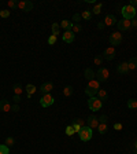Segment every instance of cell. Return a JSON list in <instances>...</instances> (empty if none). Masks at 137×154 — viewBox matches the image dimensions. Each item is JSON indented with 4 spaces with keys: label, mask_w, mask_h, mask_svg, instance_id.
Wrapping results in <instances>:
<instances>
[{
    "label": "cell",
    "mask_w": 137,
    "mask_h": 154,
    "mask_svg": "<svg viewBox=\"0 0 137 154\" xmlns=\"http://www.w3.org/2000/svg\"><path fill=\"white\" fill-rule=\"evenodd\" d=\"M128 66H129V72L137 69V58L136 56H133V58H130V59L128 61Z\"/></svg>",
    "instance_id": "20"
},
{
    "label": "cell",
    "mask_w": 137,
    "mask_h": 154,
    "mask_svg": "<svg viewBox=\"0 0 137 154\" xmlns=\"http://www.w3.org/2000/svg\"><path fill=\"white\" fill-rule=\"evenodd\" d=\"M0 154H10V149L6 145H0Z\"/></svg>",
    "instance_id": "34"
},
{
    "label": "cell",
    "mask_w": 137,
    "mask_h": 154,
    "mask_svg": "<svg viewBox=\"0 0 137 154\" xmlns=\"http://www.w3.org/2000/svg\"><path fill=\"white\" fill-rule=\"evenodd\" d=\"M132 26H133V28H137V18L132 19Z\"/></svg>",
    "instance_id": "45"
},
{
    "label": "cell",
    "mask_w": 137,
    "mask_h": 154,
    "mask_svg": "<svg viewBox=\"0 0 137 154\" xmlns=\"http://www.w3.org/2000/svg\"><path fill=\"white\" fill-rule=\"evenodd\" d=\"M128 107L132 110L137 109V99H129V101H128Z\"/></svg>",
    "instance_id": "31"
},
{
    "label": "cell",
    "mask_w": 137,
    "mask_h": 154,
    "mask_svg": "<svg viewBox=\"0 0 137 154\" xmlns=\"http://www.w3.org/2000/svg\"><path fill=\"white\" fill-rule=\"evenodd\" d=\"M6 146L7 147H12L15 145V139H14V136H7V138H6Z\"/></svg>",
    "instance_id": "29"
},
{
    "label": "cell",
    "mask_w": 137,
    "mask_h": 154,
    "mask_svg": "<svg viewBox=\"0 0 137 154\" xmlns=\"http://www.w3.org/2000/svg\"><path fill=\"white\" fill-rule=\"evenodd\" d=\"M101 8H103V4H101V3H96V4H95V7H93V10H92V14L99 15L100 12H101Z\"/></svg>",
    "instance_id": "27"
},
{
    "label": "cell",
    "mask_w": 137,
    "mask_h": 154,
    "mask_svg": "<svg viewBox=\"0 0 137 154\" xmlns=\"http://www.w3.org/2000/svg\"><path fill=\"white\" fill-rule=\"evenodd\" d=\"M86 123H88V127L91 129H97V127H99V118L96 116H89Z\"/></svg>",
    "instance_id": "12"
},
{
    "label": "cell",
    "mask_w": 137,
    "mask_h": 154,
    "mask_svg": "<svg viewBox=\"0 0 137 154\" xmlns=\"http://www.w3.org/2000/svg\"><path fill=\"white\" fill-rule=\"evenodd\" d=\"M134 149H136V151H137V140L134 142Z\"/></svg>",
    "instance_id": "46"
},
{
    "label": "cell",
    "mask_w": 137,
    "mask_h": 154,
    "mask_svg": "<svg viewBox=\"0 0 137 154\" xmlns=\"http://www.w3.org/2000/svg\"><path fill=\"white\" fill-rule=\"evenodd\" d=\"M112 128H114L115 131H121V129H122V124H121V123H115L114 125H112Z\"/></svg>",
    "instance_id": "38"
},
{
    "label": "cell",
    "mask_w": 137,
    "mask_h": 154,
    "mask_svg": "<svg viewBox=\"0 0 137 154\" xmlns=\"http://www.w3.org/2000/svg\"><path fill=\"white\" fill-rule=\"evenodd\" d=\"M73 91L74 90H73V87L71 85H66L65 88H63V95H65L66 98L67 96H71V95H73Z\"/></svg>",
    "instance_id": "25"
},
{
    "label": "cell",
    "mask_w": 137,
    "mask_h": 154,
    "mask_svg": "<svg viewBox=\"0 0 137 154\" xmlns=\"http://www.w3.org/2000/svg\"><path fill=\"white\" fill-rule=\"evenodd\" d=\"M97 96H99V99L101 102H106L108 99V94L106 90H99V92H97Z\"/></svg>",
    "instance_id": "22"
},
{
    "label": "cell",
    "mask_w": 137,
    "mask_h": 154,
    "mask_svg": "<svg viewBox=\"0 0 137 154\" xmlns=\"http://www.w3.org/2000/svg\"><path fill=\"white\" fill-rule=\"evenodd\" d=\"M10 14H11L10 10H0V17H1V18H8Z\"/></svg>",
    "instance_id": "35"
},
{
    "label": "cell",
    "mask_w": 137,
    "mask_h": 154,
    "mask_svg": "<svg viewBox=\"0 0 137 154\" xmlns=\"http://www.w3.org/2000/svg\"><path fill=\"white\" fill-rule=\"evenodd\" d=\"M74 37H75V34L73 33L71 30H66V32L62 34V40L65 43H67V44H70V43L74 42Z\"/></svg>",
    "instance_id": "11"
},
{
    "label": "cell",
    "mask_w": 137,
    "mask_h": 154,
    "mask_svg": "<svg viewBox=\"0 0 137 154\" xmlns=\"http://www.w3.org/2000/svg\"><path fill=\"white\" fill-rule=\"evenodd\" d=\"M117 22H118V21H117V18H115V15H112V14H107L106 15V18H104V21H103V23L106 25V26H112V25H115Z\"/></svg>",
    "instance_id": "14"
},
{
    "label": "cell",
    "mask_w": 137,
    "mask_h": 154,
    "mask_svg": "<svg viewBox=\"0 0 137 154\" xmlns=\"http://www.w3.org/2000/svg\"><path fill=\"white\" fill-rule=\"evenodd\" d=\"M17 8H19L21 11L29 12L33 10V3L29 1V0H21V1H18V4H17Z\"/></svg>",
    "instance_id": "6"
},
{
    "label": "cell",
    "mask_w": 137,
    "mask_h": 154,
    "mask_svg": "<svg viewBox=\"0 0 137 154\" xmlns=\"http://www.w3.org/2000/svg\"><path fill=\"white\" fill-rule=\"evenodd\" d=\"M11 110H14V112H19V106H18V103H14L12 105V109Z\"/></svg>",
    "instance_id": "41"
},
{
    "label": "cell",
    "mask_w": 137,
    "mask_h": 154,
    "mask_svg": "<svg viewBox=\"0 0 137 154\" xmlns=\"http://www.w3.org/2000/svg\"><path fill=\"white\" fill-rule=\"evenodd\" d=\"M56 40H58V36H54V34H51L48 37V44L49 45H54L56 43Z\"/></svg>",
    "instance_id": "36"
},
{
    "label": "cell",
    "mask_w": 137,
    "mask_h": 154,
    "mask_svg": "<svg viewBox=\"0 0 137 154\" xmlns=\"http://www.w3.org/2000/svg\"><path fill=\"white\" fill-rule=\"evenodd\" d=\"M11 109H12V105L7 101V99H1V101H0V110H1V112L8 113V112H11Z\"/></svg>",
    "instance_id": "13"
},
{
    "label": "cell",
    "mask_w": 137,
    "mask_h": 154,
    "mask_svg": "<svg viewBox=\"0 0 137 154\" xmlns=\"http://www.w3.org/2000/svg\"><path fill=\"white\" fill-rule=\"evenodd\" d=\"M73 25H74V23L70 22V21H67V19H63L62 22H60V28H63V29H65V32H66V30H71Z\"/></svg>",
    "instance_id": "19"
},
{
    "label": "cell",
    "mask_w": 137,
    "mask_h": 154,
    "mask_svg": "<svg viewBox=\"0 0 137 154\" xmlns=\"http://www.w3.org/2000/svg\"><path fill=\"white\" fill-rule=\"evenodd\" d=\"M103 61H104L103 55H96L95 58H93V63L96 65V66H100V68H101V63H103Z\"/></svg>",
    "instance_id": "28"
},
{
    "label": "cell",
    "mask_w": 137,
    "mask_h": 154,
    "mask_svg": "<svg viewBox=\"0 0 137 154\" xmlns=\"http://www.w3.org/2000/svg\"><path fill=\"white\" fill-rule=\"evenodd\" d=\"M81 18L85 19V21H91V18H92V11L91 10H85V11L81 12Z\"/></svg>",
    "instance_id": "24"
},
{
    "label": "cell",
    "mask_w": 137,
    "mask_h": 154,
    "mask_svg": "<svg viewBox=\"0 0 137 154\" xmlns=\"http://www.w3.org/2000/svg\"><path fill=\"white\" fill-rule=\"evenodd\" d=\"M99 90H100V81H97L96 79H93V80H91V81H88V85H86V88H85V94L91 98V96L97 95Z\"/></svg>",
    "instance_id": "1"
},
{
    "label": "cell",
    "mask_w": 137,
    "mask_h": 154,
    "mask_svg": "<svg viewBox=\"0 0 137 154\" xmlns=\"http://www.w3.org/2000/svg\"><path fill=\"white\" fill-rule=\"evenodd\" d=\"M71 125H73V128H74V131H75V134H78V132H80V131H81V125H80V124H78V123H77V120H74V121H73V123H71Z\"/></svg>",
    "instance_id": "33"
},
{
    "label": "cell",
    "mask_w": 137,
    "mask_h": 154,
    "mask_svg": "<svg viewBox=\"0 0 137 154\" xmlns=\"http://www.w3.org/2000/svg\"><path fill=\"white\" fill-rule=\"evenodd\" d=\"M25 91H26V96H28V99L32 98V95L36 92V87L33 85V84H28V85L25 87Z\"/></svg>",
    "instance_id": "18"
},
{
    "label": "cell",
    "mask_w": 137,
    "mask_h": 154,
    "mask_svg": "<svg viewBox=\"0 0 137 154\" xmlns=\"http://www.w3.org/2000/svg\"><path fill=\"white\" fill-rule=\"evenodd\" d=\"M104 28H106V25H104L103 22H99V23H97V29H104Z\"/></svg>",
    "instance_id": "43"
},
{
    "label": "cell",
    "mask_w": 137,
    "mask_h": 154,
    "mask_svg": "<svg viewBox=\"0 0 137 154\" xmlns=\"http://www.w3.org/2000/svg\"><path fill=\"white\" fill-rule=\"evenodd\" d=\"M121 14H122L123 19H129V21H132V19L136 18L137 10L133 7V6H130V4H126V6H123V7L121 8Z\"/></svg>",
    "instance_id": "2"
},
{
    "label": "cell",
    "mask_w": 137,
    "mask_h": 154,
    "mask_svg": "<svg viewBox=\"0 0 137 154\" xmlns=\"http://www.w3.org/2000/svg\"><path fill=\"white\" fill-rule=\"evenodd\" d=\"M117 72H118L119 74H126L128 72H129V66H128V62H122V63H119L117 66Z\"/></svg>",
    "instance_id": "16"
},
{
    "label": "cell",
    "mask_w": 137,
    "mask_h": 154,
    "mask_svg": "<svg viewBox=\"0 0 137 154\" xmlns=\"http://www.w3.org/2000/svg\"><path fill=\"white\" fill-rule=\"evenodd\" d=\"M21 101H22V98H21V96H15V95H14V103H19Z\"/></svg>",
    "instance_id": "42"
},
{
    "label": "cell",
    "mask_w": 137,
    "mask_h": 154,
    "mask_svg": "<svg viewBox=\"0 0 137 154\" xmlns=\"http://www.w3.org/2000/svg\"><path fill=\"white\" fill-rule=\"evenodd\" d=\"M81 19V14H74L73 15V23H78Z\"/></svg>",
    "instance_id": "37"
},
{
    "label": "cell",
    "mask_w": 137,
    "mask_h": 154,
    "mask_svg": "<svg viewBox=\"0 0 137 154\" xmlns=\"http://www.w3.org/2000/svg\"><path fill=\"white\" fill-rule=\"evenodd\" d=\"M110 44H112V47H115V45H119L122 44V33L121 32H114V33H111V36H110Z\"/></svg>",
    "instance_id": "7"
},
{
    "label": "cell",
    "mask_w": 137,
    "mask_h": 154,
    "mask_svg": "<svg viewBox=\"0 0 137 154\" xmlns=\"http://www.w3.org/2000/svg\"><path fill=\"white\" fill-rule=\"evenodd\" d=\"M7 4H8V7H10V8H17V4H18V3L14 1V0H10Z\"/></svg>",
    "instance_id": "39"
},
{
    "label": "cell",
    "mask_w": 137,
    "mask_h": 154,
    "mask_svg": "<svg viewBox=\"0 0 137 154\" xmlns=\"http://www.w3.org/2000/svg\"><path fill=\"white\" fill-rule=\"evenodd\" d=\"M88 107L92 112H99L101 107H103V102L100 101L99 98H96V96H91V98L88 99Z\"/></svg>",
    "instance_id": "4"
},
{
    "label": "cell",
    "mask_w": 137,
    "mask_h": 154,
    "mask_svg": "<svg viewBox=\"0 0 137 154\" xmlns=\"http://www.w3.org/2000/svg\"><path fill=\"white\" fill-rule=\"evenodd\" d=\"M108 77H110V70L107 68H99L96 73V80L100 81V83H104V81H107Z\"/></svg>",
    "instance_id": "5"
},
{
    "label": "cell",
    "mask_w": 137,
    "mask_h": 154,
    "mask_svg": "<svg viewBox=\"0 0 137 154\" xmlns=\"http://www.w3.org/2000/svg\"><path fill=\"white\" fill-rule=\"evenodd\" d=\"M103 58L106 61H112L115 58V48L114 47H107V48L104 50V53H103Z\"/></svg>",
    "instance_id": "9"
},
{
    "label": "cell",
    "mask_w": 137,
    "mask_h": 154,
    "mask_svg": "<svg viewBox=\"0 0 137 154\" xmlns=\"http://www.w3.org/2000/svg\"><path fill=\"white\" fill-rule=\"evenodd\" d=\"M108 129V125L107 123H99V127H97V131H99L100 135H104Z\"/></svg>",
    "instance_id": "21"
},
{
    "label": "cell",
    "mask_w": 137,
    "mask_h": 154,
    "mask_svg": "<svg viewBox=\"0 0 137 154\" xmlns=\"http://www.w3.org/2000/svg\"><path fill=\"white\" fill-rule=\"evenodd\" d=\"M52 90H54V84H52V83H49V81H48V83H44V84H43V85L40 87V92H41V94H43V95L49 94V92H51Z\"/></svg>",
    "instance_id": "15"
},
{
    "label": "cell",
    "mask_w": 137,
    "mask_h": 154,
    "mask_svg": "<svg viewBox=\"0 0 137 154\" xmlns=\"http://www.w3.org/2000/svg\"><path fill=\"white\" fill-rule=\"evenodd\" d=\"M130 6H133L134 8L137 7V0H130Z\"/></svg>",
    "instance_id": "44"
},
{
    "label": "cell",
    "mask_w": 137,
    "mask_h": 154,
    "mask_svg": "<svg viewBox=\"0 0 137 154\" xmlns=\"http://www.w3.org/2000/svg\"><path fill=\"white\" fill-rule=\"evenodd\" d=\"M51 30H52V34H54V36H58V34H59V30H60V25L58 22L52 23Z\"/></svg>",
    "instance_id": "26"
},
{
    "label": "cell",
    "mask_w": 137,
    "mask_h": 154,
    "mask_svg": "<svg viewBox=\"0 0 137 154\" xmlns=\"http://www.w3.org/2000/svg\"><path fill=\"white\" fill-rule=\"evenodd\" d=\"M82 30V26L81 25H80V23H74V25H73V28H71V32H73V33H80V32H81Z\"/></svg>",
    "instance_id": "32"
},
{
    "label": "cell",
    "mask_w": 137,
    "mask_h": 154,
    "mask_svg": "<svg viewBox=\"0 0 137 154\" xmlns=\"http://www.w3.org/2000/svg\"><path fill=\"white\" fill-rule=\"evenodd\" d=\"M117 25H118V29L119 30H129L130 28H132V21L122 18L121 21H118V22H117Z\"/></svg>",
    "instance_id": "10"
},
{
    "label": "cell",
    "mask_w": 137,
    "mask_h": 154,
    "mask_svg": "<svg viewBox=\"0 0 137 154\" xmlns=\"http://www.w3.org/2000/svg\"><path fill=\"white\" fill-rule=\"evenodd\" d=\"M134 154H137V151H136V153H134Z\"/></svg>",
    "instance_id": "47"
},
{
    "label": "cell",
    "mask_w": 137,
    "mask_h": 154,
    "mask_svg": "<svg viewBox=\"0 0 137 154\" xmlns=\"http://www.w3.org/2000/svg\"><path fill=\"white\" fill-rule=\"evenodd\" d=\"M78 136H80V139H81L82 142H89L93 136V129H91L88 125H86V127H82L81 131L78 132Z\"/></svg>",
    "instance_id": "3"
},
{
    "label": "cell",
    "mask_w": 137,
    "mask_h": 154,
    "mask_svg": "<svg viewBox=\"0 0 137 154\" xmlns=\"http://www.w3.org/2000/svg\"><path fill=\"white\" fill-rule=\"evenodd\" d=\"M99 123H107V116L106 114H101L99 117Z\"/></svg>",
    "instance_id": "40"
},
{
    "label": "cell",
    "mask_w": 137,
    "mask_h": 154,
    "mask_svg": "<svg viewBox=\"0 0 137 154\" xmlns=\"http://www.w3.org/2000/svg\"><path fill=\"white\" fill-rule=\"evenodd\" d=\"M84 77H85L88 81H91V80L96 79V73H95V72H93L91 68H86L85 72H84Z\"/></svg>",
    "instance_id": "17"
},
{
    "label": "cell",
    "mask_w": 137,
    "mask_h": 154,
    "mask_svg": "<svg viewBox=\"0 0 137 154\" xmlns=\"http://www.w3.org/2000/svg\"><path fill=\"white\" fill-rule=\"evenodd\" d=\"M23 92V88L21 84H14V95L15 96H21Z\"/></svg>",
    "instance_id": "23"
},
{
    "label": "cell",
    "mask_w": 137,
    "mask_h": 154,
    "mask_svg": "<svg viewBox=\"0 0 137 154\" xmlns=\"http://www.w3.org/2000/svg\"><path fill=\"white\" fill-rule=\"evenodd\" d=\"M65 134H66L67 136H73L75 134V131H74V128H73V125H67L66 127V129H65Z\"/></svg>",
    "instance_id": "30"
},
{
    "label": "cell",
    "mask_w": 137,
    "mask_h": 154,
    "mask_svg": "<svg viewBox=\"0 0 137 154\" xmlns=\"http://www.w3.org/2000/svg\"><path fill=\"white\" fill-rule=\"evenodd\" d=\"M54 101H55V99H54V96H52L51 94H45L41 96L40 105L43 106V107H49V106L54 105Z\"/></svg>",
    "instance_id": "8"
}]
</instances>
